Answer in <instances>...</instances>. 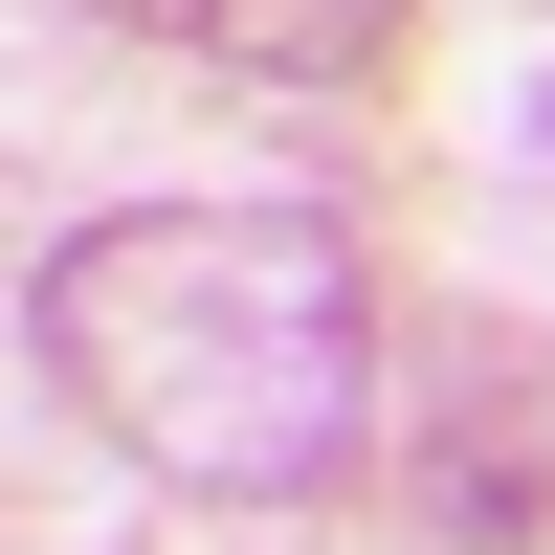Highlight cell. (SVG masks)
<instances>
[{
  "mask_svg": "<svg viewBox=\"0 0 555 555\" xmlns=\"http://www.w3.org/2000/svg\"><path fill=\"white\" fill-rule=\"evenodd\" d=\"M23 334H44V378H67V423L112 444V467L245 489V512L334 489L356 423H378V289H356V245L289 222V201L67 222L44 289H23Z\"/></svg>",
  "mask_w": 555,
  "mask_h": 555,
  "instance_id": "cell-1",
  "label": "cell"
},
{
  "mask_svg": "<svg viewBox=\"0 0 555 555\" xmlns=\"http://www.w3.org/2000/svg\"><path fill=\"white\" fill-rule=\"evenodd\" d=\"M133 44H201V67H267V89H356L400 44V0H89Z\"/></svg>",
  "mask_w": 555,
  "mask_h": 555,
  "instance_id": "cell-2",
  "label": "cell"
}]
</instances>
